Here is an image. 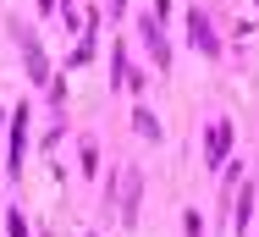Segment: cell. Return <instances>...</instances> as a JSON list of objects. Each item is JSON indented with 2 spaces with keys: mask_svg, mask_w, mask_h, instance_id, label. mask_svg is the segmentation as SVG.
<instances>
[{
  "mask_svg": "<svg viewBox=\"0 0 259 237\" xmlns=\"http://www.w3.org/2000/svg\"><path fill=\"white\" fill-rule=\"evenodd\" d=\"M188 39H193V50H204V55H215V33H209V17L204 11H199V6H193V11H188Z\"/></svg>",
  "mask_w": 259,
  "mask_h": 237,
  "instance_id": "6da1fadb",
  "label": "cell"
},
{
  "mask_svg": "<svg viewBox=\"0 0 259 237\" xmlns=\"http://www.w3.org/2000/svg\"><path fill=\"white\" fill-rule=\"evenodd\" d=\"M138 33H144V45H149V55H155V66H165L171 50H165V39H160V22L155 17H138Z\"/></svg>",
  "mask_w": 259,
  "mask_h": 237,
  "instance_id": "7a4b0ae2",
  "label": "cell"
},
{
  "mask_svg": "<svg viewBox=\"0 0 259 237\" xmlns=\"http://www.w3.org/2000/svg\"><path fill=\"white\" fill-rule=\"evenodd\" d=\"M17 39H22V50H28V66H33V83H50V66H45V55H39V39L17 22Z\"/></svg>",
  "mask_w": 259,
  "mask_h": 237,
  "instance_id": "3957f363",
  "label": "cell"
},
{
  "mask_svg": "<svg viewBox=\"0 0 259 237\" xmlns=\"http://www.w3.org/2000/svg\"><path fill=\"white\" fill-rule=\"evenodd\" d=\"M232 149V122H209V166H221Z\"/></svg>",
  "mask_w": 259,
  "mask_h": 237,
  "instance_id": "277c9868",
  "label": "cell"
},
{
  "mask_svg": "<svg viewBox=\"0 0 259 237\" xmlns=\"http://www.w3.org/2000/svg\"><path fill=\"white\" fill-rule=\"evenodd\" d=\"M22 138H28V110H17V122H11V166L6 171H22Z\"/></svg>",
  "mask_w": 259,
  "mask_h": 237,
  "instance_id": "5b68a950",
  "label": "cell"
},
{
  "mask_svg": "<svg viewBox=\"0 0 259 237\" xmlns=\"http://www.w3.org/2000/svg\"><path fill=\"white\" fill-rule=\"evenodd\" d=\"M121 188H127V210H121V221L133 226V221H138V199H144V177H138V171H127V182H121Z\"/></svg>",
  "mask_w": 259,
  "mask_h": 237,
  "instance_id": "8992f818",
  "label": "cell"
},
{
  "mask_svg": "<svg viewBox=\"0 0 259 237\" xmlns=\"http://www.w3.org/2000/svg\"><path fill=\"white\" fill-rule=\"evenodd\" d=\"M133 122H138V133H144V138H160V122H155V116H149V110H138Z\"/></svg>",
  "mask_w": 259,
  "mask_h": 237,
  "instance_id": "52a82bcc",
  "label": "cell"
},
{
  "mask_svg": "<svg viewBox=\"0 0 259 237\" xmlns=\"http://www.w3.org/2000/svg\"><path fill=\"white\" fill-rule=\"evenodd\" d=\"M248 210H254V188H243V199H237V226L248 221Z\"/></svg>",
  "mask_w": 259,
  "mask_h": 237,
  "instance_id": "ba28073f",
  "label": "cell"
}]
</instances>
